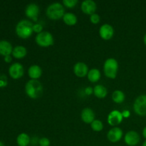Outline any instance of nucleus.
<instances>
[{
	"label": "nucleus",
	"instance_id": "nucleus-1",
	"mask_svg": "<svg viewBox=\"0 0 146 146\" xmlns=\"http://www.w3.org/2000/svg\"><path fill=\"white\" fill-rule=\"evenodd\" d=\"M25 92L30 98H39L43 94L42 84L38 80H29L25 85Z\"/></svg>",
	"mask_w": 146,
	"mask_h": 146
},
{
	"label": "nucleus",
	"instance_id": "nucleus-2",
	"mask_svg": "<svg viewBox=\"0 0 146 146\" xmlns=\"http://www.w3.org/2000/svg\"><path fill=\"white\" fill-rule=\"evenodd\" d=\"M33 26V23L29 20H21L16 26V34L19 37L24 39L29 38L34 32Z\"/></svg>",
	"mask_w": 146,
	"mask_h": 146
},
{
	"label": "nucleus",
	"instance_id": "nucleus-3",
	"mask_svg": "<svg viewBox=\"0 0 146 146\" xmlns=\"http://www.w3.org/2000/svg\"><path fill=\"white\" fill-rule=\"evenodd\" d=\"M46 16L51 20H58L63 18L65 14V9L62 4L54 2L50 4L46 9Z\"/></svg>",
	"mask_w": 146,
	"mask_h": 146
},
{
	"label": "nucleus",
	"instance_id": "nucleus-4",
	"mask_svg": "<svg viewBox=\"0 0 146 146\" xmlns=\"http://www.w3.org/2000/svg\"><path fill=\"white\" fill-rule=\"evenodd\" d=\"M118 71V63L115 58H109L106 60L104 64V74L108 78L114 79Z\"/></svg>",
	"mask_w": 146,
	"mask_h": 146
},
{
	"label": "nucleus",
	"instance_id": "nucleus-5",
	"mask_svg": "<svg viewBox=\"0 0 146 146\" xmlns=\"http://www.w3.org/2000/svg\"><path fill=\"white\" fill-rule=\"evenodd\" d=\"M35 41L37 45L44 48L51 46L54 43V36L48 31H42L36 34Z\"/></svg>",
	"mask_w": 146,
	"mask_h": 146
},
{
	"label": "nucleus",
	"instance_id": "nucleus-6",
	"mask_svg": "<svg viewBox=\"0 0 146 146\" xmlns=\"http://www.w3.org/2000/svg\"><path fill=\"white\" fill-rule=\"evenodd\" d=\"M134 112L140 116L146 115V95L143 94L136 98L133 104Z\"/></svg>",
	"mask_w": 146,
	"mask_h": 146
},
{
	"label": "nucleus",
	"instance_id": "nucleus-7",
	"mask_svg": "<svg viewBox=\"0 0 146 146\" xmlns=\"http://www.w3.org/2000/svg\"><path fill=\"white\" fill-rule=\"evenodd\" d=\"M123 118V115L122 113L118 110H114L108 114L107 121L111 126L116 127V125L121 123Z\"/></svg>",
	"mask_w": 146,
	"mask_h": 146
},
{
	"label": "nucleus",
	"instance_id": "nucleus-8",
	"mask_svg": "<svg viewBox=\"0 0 146 146\" xmlns=\"http://www.w3.org/2000/svg\"><path fill=\"white\" fill-rule=\"evenodd\" d=\"M24 66L20 63H14L9 68V74L14 79H19L24 75Z\"/></svg>",
	"mask_w": 146,
	"mask_h": 146
},
{
	"label": "nucleus",
	"instance_id": "nucleus-9",
	"mask_svg": "<svg viewBox=\"0 0 146 146\" xmlns=\"http://www.w3.org/2000/svg\"><path fill=\"white\" fill-rule=\"evenodd\" d=\"M124 141L128 146H135L138 145L141 141V137L138 133L135 131H130L125 133Z\"/></svg>",
	"mask_w": 146,
	"mask_h": 146
},
{
	"label": "nucleus",
	"instance_id": "nucleus-10",
	"mask_svg": "<svg viewBox=\"0 0 146 146\" xmlns=\"http://www.w3.org/2000/svg\"><path fill=\"white\" fill-rule=\"evenodd\" d=\"M25 14L29 19L36 22L38 20V16L39 14V7L35 3H31L26 7Z\"/></svg>",
	"mask_w": 146,
	"mask_h": 146
},
{
	"label": "nucleus",
	"instance_id": "nucleus-11",
	"mask_svg": "<svg viewBox=\"0 0 146 146\" xmlns=\"http://www.w3.org/2000/svg\"><path fill=\"white\" fill-rule=\"evenodd\" d=\"M99 35L104 40H110L114 35V29L108 24H104L100 27Z\"/></svg>",
	"mask_w": 146,
	"mask_h": 146
},
{
	"label": "nucleus",
	"instance_id": "nucleus-12",
	"mask_svg": "<svg viewBox=\"0 0 146 146\" xmlns=\"http://www.w3.org/2000/svg\"><path fill=\"white\" fill-rule=\"evenodd\" d=\"M123 133L119 127H113L107 133V138L111 143H117L121 141Z\"/></svg>",
	"mask_w": 146,
	"mask_h": 146
},
{
	"label": "nucleus",
	"instance_id": "nucleus-13",
	"mask_svg": "<svg viewBox=\"0 0 146 146\" xmlns=\"http://www.w3.org/2000/svg\"><path fill=\"white\" fill-rule=\"evenodd\" d=\"M81 10L87 15H92L95 14L97 9L96 3L93 0H85L81 3Z\"/></svg>",
	"mask_w": 146,
	"mask_h": 146
},
{
	"label": "nucleus",
	"instance_id": "nucleus-14",
	"mask_svg": "<svg viewBox=\"0 0 146 146\" xmlns=\"http://www.w3.org/2000/svg\"><path fill=\"white\" fill-rule=\"evenodd\" d=\"M74 73L77 77L79 78H84L86 76L88 75V66L84 62H77L76 63L75 65L74 66Z\"/></svg>",
	"mask_w": 146,
	"mask_h": 146
},
{
	"label": "nucleus",
	"instance_id": "nucleus-15",
	"mask_svg": "<svg viewBox=\"0 0 146 146\" xmlns=\"http://www.w3.org/2000/svg\"><path fill=\"white\" fill-rule=\"evenodd\" d=\"M81 117L85 123L91 124L95 120V113L91 108H85L81 111Z\"/></svg>",
	"mask_w": 146,
	"mask_h": 146
},
{
	"label": "nucleus",
	"instance_id": "nucleus-16",
	"mask_svg": "<svg viewBox=\"0 0 146 146\" xmlns=\"http://www.w3.org/2000/svg\"><path fill=\"white\" fill-rule=\"evenodd\" d=\"M13 48L11 43L6 40H1L0 41V54L4 56L10 55L12 54Z\"/></svg>",
	"mask_w": 146,
	"mask_h": 146
},
{
	"label": "nucleus",
	"instance_id": "nucleus-17",
	"mask_svg": "<svg viewBox=\"0 0 146 146\" xmlns=\"http://www.w3.org/2000/svg\"><path fill=\"white\" fill-rule=\"evenodd\" d=\"M28 74L31 79L38 80L42 75V70L39 66L32 65L29 68Z\"/></svg>",
	"mask_w": 146,
	"mask_h": 146
},
{
	"label": "nucleus",
	"instance_id": "nucleus-18",
	"mask_svg": "<svg viewBox=\"0 0 146 146\" xmlns=\"http://www.w3.org/2000/svg\"><path fill=\"white\" fill-rule=\"evenodd\" d=\"M94 94L98 98H104L108 94V90L104 86L98 84L94 86Z\"/></svg>",
	"mask_w": 146,
	"mask_h": 146
},
{
	"label": "nucleus",
	"instance_id": "nucleus-19",
	"mask_svg": "<svg viewBox=\"0 0 146 146\" xmlns=\"http://www.w3.org/2000/svg\"><path fill=\"white\" fill-rule=\"evenodd\" d=\"M27 54V50L23 46H17L13 48L12 56L16 58L21 59L24 58Z\"/></svg>",
	"mask_w": 146,
	"mask_h": 146
},
{
	"label": "nucleus",
	"instance_id": "nucleus-20",
	"mask_svg": "<svg viewBox=\"0 0 146 146\" xmlns=\"http://www.w3.org/2000/svg\"><path fill=\"white\" fill-rule=\"evenodd\" d=\"M63 21L66 25L68 26H74L76 24L78 19L77 17L74 14V13L67 12L63 17Z\"/></svg>",
	"mask_w": 146,
	"mask_h": 146
},
{
	"label": "nucleus",
	"instance_id": "nucleus-21",
	"mask_svg": "<svg viewBox=\"0 0 146 146\" xmlns=\"http://www.w3.org/2000/svg\"><path fill=\"white\" fill-rule=\"evenodd\" d=\"M101 74L98 68H94L89 70L87 77H88V79L90 82L96 83L99 81L100 78H101Z\"/></svg>",
	"mask_w": 146,
	"mask_h": 146
},
{
	"label": "nucleus",
	"instance_id": "nucleus-22",
	"mask_svg": "<svg viewBox=\"0 0 146 146\" xmlns=\"http://www.w3.org/2000/svg\"><path fill=\"white\" fill-rule=\"evenodd\" d=\"M17 143L19 146H28L31 143L29 135L25 133H20L17 138Z\"/></svg>",
	"mask_w": 146,
	"mask_h": 146
},
{
	"label": "nucleus",
	"instance_id": "nucleus-23",
	"mask_svg": "<svg viewBox=\"0 0 146 146\" xmlns=\"http://www.w3.org/2000/svg\"><path fill=\"white\" fill-rule=\"evenodd\" d=\"M125 99V94L121 90H115L112 94V100L115 104H122Z\"/></svg>",
	"mask_w": 146,
	"mask_h": 146
},
{
	"label": "nucleus",
	"instance_id": "nucleus-24",
	"mask_svg": "<svg viewBox=\"0 0 146 146\" xmlns=\"http://www.w3.org/2000/svg\"><path fill=\"white\" fill-rule=\"evenodd\" d=\"M91 127L93 131H96V132H100L104 129V124H103L102 121H101L100 120L95 119L91 123Z\"/></svg>",
	"mask_w": 146,
	"mask_h": 146
},
{
	"label": "nucleus",
	"instance_id": "nucleus-25",
	"mask_svg": "<svg viewBox=\"0 0 146 146\" xmlns=\"http://www.w3.org/2000/svg\"><path fill=\"white\" fill-rule=\"evenodd\" d=\"M62 4L67 8L71 9L76 6V4H78V1L77 0H63Z\"/></svg>",
	"mask_w": 146,
	"mask_h": 146
},
{
	"label": "nucleus",
	"instance_id": "nucleus-26",
	"mask_svg": "<svg viewBox=\"0 0 146 146\" xmlns=\"http://www.w3.org/2000/svg\"><path fill=\"white\" fill-rule=\"evenodd\" d=\"M38 145L40 146H50L51 145V141L48 138L43 137L41 138L38 141Z\"/></svg>",
	"mask_w": 146,
	"mask_h": 146
},
{
	"label": "nucleus",
	"instance_id": "nucleus-27",
	"mask_svg": "<svg viewBox=\"0 0 146 146\" xmlns=\"http://www.w3.org/2000/svg\"><path fill=\"white\" fill-rule=\"evenodd\" d=\"M100 20H101V18H100V16L98 15V14L95 13V14H92V15L90 16V21L92 24H97L100 22Z\"/></svg>",
	"mask_w": 146,
	"mask_h": 146
},
{
	"label": "nucleus",
	"instance_id": "nucleus-28",
	"mask_svg": "<svg viewBox=\"0 0 146 146\" xmlns=\"http://www.w3.org/2000/svg\"><path fill=\"white\" fill-rule=\"evenodd\" d=\"M42 30L43 26L41 25V24H39V23H36V24H34V26H33V31H34V32L36 33L37 34L42 32Z\"/></svg>",
	"mask_w": 146,
	"mask_h": 146
},
{
	"label": "nucleus",
	"instance_id": "nucleus-29",
	"mask_svg": "<svg viewBox=\"0 0 146 146\" xmlns=\"http://www.w3.org/2000/svg\"><path fill=\"white\" fill-rule=\"evenodd\" d=\"M7 84V78L4 74H0V87L6 86Z\"/></svg>",
	"mask_w": 146,
	"mask_h": 146
},
{
	"label": "nucleus",
	"instance_id": "nucleus-30",
	"mask_svg": "<svg viewBox=\"0 0 146 146\" xmlns=\"http://www.w3.org/2000/svg\"><path fill=\"white\" fill-rule=\"evenodd\" d=\"M85 93L87 95H91L92 93H94V88H91V87H87L85 89Z\"/></svg>",
	"mask_w": 146,
	"mask_h": 146
},
{
	"label": "nucleus",
	"instance_id": "nucleus-31",
	"mask_svg": "<svg viewBox=\"0 0 146 146\" xmlns=\"http://www.w3.org/2000/svg\"><path fill=\"white\" fill-rule=\"evenodd\" d=\"M11 60H12V58H11V56L10 55L7 56H4V61H5L7 63L11 62Z\"/></svg>",
	"mask_w": 146,
	"mask_h": 146
},
{
	"label": "nucleus",
	"instance_id": "nucleus-32",
	"mask_svg": "<svg viewBox=\"0 0 146 146\" xmlns=\"http://www.w3.org/2000/svg\"><path fill=\"white\" fill-rule=\"evenodd\" d=\"M142 134H143V138L146 140V126L143 128V129Z\"/></svg>",
	"mask_w": 146,
	"mask_h": 146
},
{
	"label": "nucleus",
	"instance_id": "nucleus-33",
	"mask_svg": "<svg viewBox=\"0 0 146 146\" xmlns=\"http://www.w3.org/2000/svg\"><path fill=\"white\" fill-rule=\"evenodd\" d=\"M143 42H144V44L146 46V33L145 35H144V37H143Z\"/></svg>",
	"mask_w": 146,
	"mask_h": 146
},
{
	"label": "nucleus",
	"instance_id": "nucleus-34",
	"mask_svg": "<svg viewBox=\"0 0 146 146\" xmlns=\"http://www.w3.org/2000/svg\"><path fill=\"white\" fill-rule=\"evenodd\" d=\"M142 146H146V140L145 141H144L143 143V144H142Z\"/></svg>",
	"mask_w": 146,
	"mask_h": 146
},
{
	"label": "nucleus",
	"instance_id": "nucleus-35",
	"mask_svg": "<svg viewBox=\"0 0 146 146\" xmlns=\"http://www.w3.org/2000/svg\"><path fill=\"white\" fill-rule=\"evenodd\" d=\"M0 146H4V143H3L1 142V141H0Z\"/></svg>",
	"mask_w": 146,
	"mask_h": 146
}]
</instances>
